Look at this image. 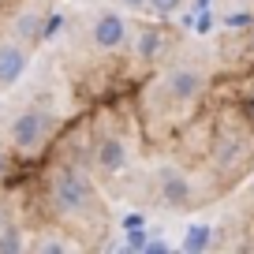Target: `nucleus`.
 <instances>
[{
  "label": "nucleus",
  "mask_w": 254,
  "mask_h": 254,
  "mask_svg": "<svg viewBox=\"0 0 254 254\" xmlns=\"http://www.w3.org/2000/svg\"><path fill=\"white\" fill-rule=\"evenodd\" d=\"M49 198H53L56 213H64V217H82V213H90L94 202H97L90 180L82 172H75V168H56V172H53Z\"/></svg>",
  "instance_id": "f257e3e1"
},
{
  "label": "nucleus",
  "mask_w": 254,
  "mask_h": 254,
  "mask_svg": "<svg viewBox=\"0 0 254 254\" xmlns=\"http://www.w3.org/2000/svg\"><path fill=\"white\" fill-rule=\"evenodd\" d=\"M49 131H53V116L41 112V109H26V112H19V116L11 120V146L30 153L49 138Z\"/></svg>",
  "instance_id": "f03ea898"
},
{
  "label": "nucleus",
  "mask_w": 254,
  "mask_h": 254,
  "mask_svg": "<svg viewBox=\"0 0 254 254\" xmlns=\"http://www.w3.org/2000/svg\"><path fill=\"white\" fill-rule=\"evenodd\" d=\"M202 86H206V75L194 71V67H176V71L165 75V94L172 97L176 105L194 101V97L202 94Z\"/></svg>",
  "instance_id": "7ed1b4c3"
},
{
  "label": "nucleus",
  "mask_w": 254,
  "mask_h": 254,
  "mask_svg": "<svg viewBox=\"0 0 254 254\" xmlns=\"http://www.w3.org/2000/svg\"><path fill=\"white\" fill-rule=\"evenodd\" d=\"M90 38H94L97 49L112 53V49H120V45L127 41V19L120 15V11H101V15L94 19V30H90Z\"/></svg>",
  "instance_id": "20e7f679"
},
{
  "label": "nucleus",
  "mask_w": 254,
  "mask_h": 254,
  "mask_svg": "<svg viewBox=\"0 0 254 254\" xmlns=\"http://www.w3.org/2000/svg\"><path fill=\"white\" fill-rule=\"evenodd\" d=\"M26 60H30V53H26L23 41H0V90L15 86L23 79Z\"/></svg>",
  "instance_id": "39448f33"
},
{
  "label": "nucleus",
  "mask_w": 254,
  "mask_h": 254,
  "mask_svg": "<svg viewBox=\"0 0 254 254\" xmlns=\"http://www.w3.org/2000/svg\"><path fill=\"white\" fill-rule=\"evenodd\" d=\"M190 180L180 172V168H161V198L168 206H190Z\"/></svg>",
  "instance_id": "423d86ee"
},
{
  "label": "nucleus",
  "mask_w": 254,
  "mask_h": 254,
  "mask_svg": "<svg viewBox=\"0 0 254 254\" xmlns=\"http://www.w3.org/2000/svg\"><path fill=\"white\" fill-rule=\"evenodd\" d=\"M247 161V142H239V138H221V142L213 146V168L224 176L239 172Z\"/></svg>",
  "instance_id": "0eeeda50"
},
{
  "label": "nucleus",
  "mask_w": 254,
  "mask_h": 254,
  "mask_svg": "<svg viewBox=\"0 0 254 254\" xmlns=\"http://www.w3.org/2000/svg\"><path fill=\"white\" fill-rule=\"evenodd\" d=\"M124 165H127V146H124V138H116V135L101 138V142H97V168H101L105 176H116Z\"/></svg>",
  "instance_id": "6e6552de"
},
{
  "label": "nucleus",
  "mask_w": 254,
  "mask_h": 254,
  "mask_svg": "<svg viewBox=\"0 0 254 254\" xmlns=\"http://www.w3.org/2000/svg\"><path fill=\"white\" fill-rule=\"evenodd\" d=\"M183 251L187 254H202V251H209L213 247V228L209 224H190L187 232H183Z\"/></svg>",
  "instance_id": "1a4fd4ad"
},
{
  "label": "nucleus",
  "mask_w": 254,
  "mask_h": 254,
  "mask_svg": "<svg viewBox=\"0 0 254 254\" xmlns=\"http://www.w3.org/2000/svg\"><path fill=\"white\" fill-rule=\"evenodd\" d=\"M135 56L138 60H157L161 56V30L157 26H142V34L135 38Z\"/></svg>",
  "instance_id": "9d476101"
},
{
  "label": "nucleus",
  "mask_w": 254,
  "mask_h": 254,
  "mask_svg": "<svg viewBox=\"0 0 254 254\" xmlns=\"http://www.w3.org/2000/svg\"><path fill=\"white\" fill-rule=\"evenodd\" d=\"M41 30H45V23H41V15H34V11H23V15L15 19L19 41H41Z\"/></svg>",
  "instance_id": "9b49d317"
},
{
  "label": "nucleus",
  "mask_w": 254,
  "mask_h": 254,
  "mask_svg": "<svg viewBox=\"0 0 254 254\" xmlns=\"http://www.w3.org/2000/svg\"><path fill=\"white\" fill-rule=\"evenodd\" d=\"M19 251H23V228L4 224L0 228V254H19Z\"/></svg>",
  "instance_id": "f8f14e48"
},
{
  "label": "nucleus",
  "mask_w": 254,
  "mask_h": 254,
  "mask_svg": "<svg viewBox=\"0 0 254 254\" xmlns=\"http://www.w3.org/2000/svg\"><path fill=\"white\" fill-rule=\"evenodd\" d=\"M124 232H127V239H124V251L146 254V243H150V232H146V224H142V228H124Z\"/></svg>",
  "instance_id": "ddd939ff"
},
{
  "label": "nucleus",
  "mask_w": 254,
  "mask_h": 254,
  "mask_svg": "<svg viewBox=\"0 0 254 254\" xmlns=\"http://www.w3.org/2000/svg\"><path fill=\"white\" fill-rule=\"evenodd\" d=\"M221 23L228 26V30H251V26H254V15H251V11H228Z\"/></svg>",
  "instance_id": "4468645a"
},
{
  "label": "nucleus",
  "mask_w": 254,
  "mask_h": 254,
  "mask_svg": "<svg viewBox=\"0 0 254 254\" xmlns=\"http://www.w3.org/2000/svg\"><path fill=\"white\" fill-rule=\"evenodd\" d=\"M190 26H194L198 34H209L217 26V19H213V11H209V8H198V11H194V19H190Z\"/></svg>",
  "instance_id": "2eb2a0df"
},
{
  "label": "nucleus",
  "mask_w": 254,
  "mask_h": 254,
  "mask_svg": "<svg viewBox=\"0 0 254 254\" xmlns=\"http://www.w3.org/2000/svg\"><path fill=\"white\" fill-rule=\"evenodd\" d=\"M183 0H150V11L153 15H172V11H180Z\"/></svg>",
  "instance_id": "dca6fc26"
},
{
  "label": "nucleus",
  "mask_w": 254,
  "mask_h": 254,
  "mask_svg": "<svg viewBox=\"0 0 254 254\" xmlns=\"http://www.w3.org/2000/svg\"><path fill=\"white\" fill-rule=\"evenodd\" d=\"M60 30H64V15H49V19H45V30H41V41L56 38Z\"/></svg>",
  "instance_id": "f3484780"
},
{
  "label": "nucleus",
  "mask_w": 254,
  "mask_h": 254,
  "mask_svg": "<svg viewBox=\"0 0 254 254\" xmlns=\"http://www.w3.org/2000/svg\"><path fill=\"white\" fill-rule=\"evenodd\" d=\"M38 251L41 254H64V251H67V243H64V239H41Z\"/></svg>",
  "instance_id": "a211bd4d"
},
{
  "label": "nucleus",
  "mask_w": 254,
  "mask_h": 254,
  "mask_svg": "<svg viewBox=\"0 0 254 254\" xmlns=\"http://www.w3.org/2000/svg\"><path fill=\"white\" fill-rule=\"evenodd\" d=\"M168 251H172V247H168L165 239L157 236V232H150V243H146V254H168Z\"/></svg>",
  "instance_id": "6ab92c4d"
},
{
  "label": "nucleus",
  "mask_w": 254,
  "mask_h": 254,
  "mask_svg": "<svg viewBox=\"0 0 254 254\" xmlns=\"http://www.w3.org/2000/svg\"><path fill=\"white\" fill-rule=\"evenodd\" d=\"M120 8H127V11H142V8H150V0H116Z\"/></svg>",
  "instance_id": "aec40b11"
},
{
  "label": "nucleus",
  "mask_w": 254,
  "mask_h": 254,
  "mask_svg": "<svg viewBox=\"0 0 254 254\" xmlns=\"http://www.w3.org/2000/svg\"><path fill=\"white\" fill-rule=\"evenodd\" d=\"M142 224H146L142 213H127V217H124V228H142Z\"/></svg>",
  "instance_id": "412c9836"
},
{
  "label": "nucleus",
  "mask_w": 254,
  "mask_h": 254,
  "mask_svg": "<svg viewBox=\"0 0 254 254\" xmlns=\"http://www.w3.org/2000/svg\"><path fill=\"white\" fill-rule=\"evenodd\" d=\"M243 116H247V120L254 124V90H251V94L243 97Z\"/></svg>",
  "instance_id": "4be33fe9"
},
{
  "label": "nucleus",
  "mask_w": 254,
  "mask_h": 254,
  "mask_svg": "<svg viewBox=\"0 0 254 254\" xmlns=\"http://www.w3.org/2000/svg\"><path fill=\"white\" fill-rule=\"evenodd\" d=\"M198 8H209V0H194V11H198Z\"/></svg>",
  "instance_id": "5701e85b"
},
{
  "label": "nucleus",
  "mask_w": 254,
  "mask_h": 254,
  "mask_svg": "<svg viewBox=\"0 0 254 254\" xmlns=\"http://www.w3.org/2000/svg\"><path fill=\"white\" fill-rule=\"evenodd\" d=\"M4 165H8V161H4V153H0V172H4Z\"/></svg>",
  "instance_id": "b1692460"
},
{
  "label": "nucleus",
  "mask_w": 254,
  "mask_h": 254,
  "mask_svg": "<svg viewBox=\"0 0 254 254\" xmlns=\"http://www.w3.org/2000/svg\"><path fill=\"white\" fill-rule=\"evenodd\" d=\"M251 49H254V26H251Z\"/></svg>",
  "instance_id": "393cba45"
},
{
  "label": "nucleus",
  "mask_w": 254,
  "mask_h": 254,
  "mask_svg": "<svg viewBox=\"0 0 254 254\" xmlns=\"http://www.w3.org/2000/svg\"><path fill=\"white\" fill-rule=\"evenodd\" d=\"M0 228H4V217H0Z\"/></svg>",
  "instance_id": "a878e982"
}]
</instances>
